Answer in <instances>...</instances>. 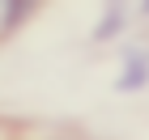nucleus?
I'll return each mask as SVG.
<instances>
[{"mask_svg": "<svg viewBox=\"0 0 149 140\" xmlns=\"http://www.w3.org/2000/svg\"><path fill=\"white\" fill-rule=\"evenodd\" d=\"M145 81H149V47L145 43H128L115 89H119V93H136V89H145Z\"/></svg>", "mask_w": 149, "mask_h": 140, "instance_id": "nucleus-1", "label": "nucleus"}, {"mask_svg": "<svg viewBox=\"0 0 149 140\" xmlns=\"http://www.w3.org/2000/svg\"><path fill=\"white\" fill-rule=\"evenodd\" d=\"M124 21H128V9H124V4H111V9H107V17H102V26L94 30V38H98V43H102V38H111Z\"/></svg>", "mask_w": 149, "mask_h": 140, "instance_id": "nucleus-2", "label": "nucleus"}]
</instances>
